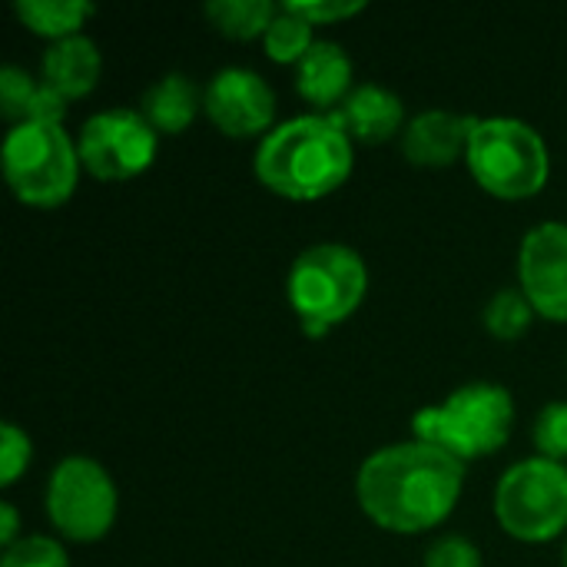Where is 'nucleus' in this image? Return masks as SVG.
Returning a JSON list of instances; mask_svg holds the SVG:
<instances>
[{"instance_id":"1","label":"nucleus","mask_w":567,"mask_h":567,"mask_svg":"<svg viewBox=\"0 0 567 567\" xmlns=\"http://www.w3.org/2000/svg\"><path fill=\"white\" fill-rule=\"evenodd\" d=\"M465 485V462L429 445L399 442L369 455L355 478L362 512L385 532L422 535L442 525Z\"/></svg>"},{"instance_id":"2","label":"nucleus","mask_w":567,"mask_h":567,"mask_svg":"<svg viewBox=\"0 0 567 567\" xmlns=\"http://www.w3.org/2000/svg\"><path fill=\"white\" fill-rule=\"evenodd\" d=\"M259 183L286 199H322L352 176V140L336 113H309L269 130L256 150Z\"/></svg>"},{"instance_id":"3","label":"nucleus","mask_w":567,"mask_h":567,"mask_svg":"<svg viewBox=\"0 0 567 567\" xmlns=\"http://www.w3.org/2000/svg\"><path fill=\"white\" fill-rule=\"evenodd\" d=\"M515 425L512 392L492 382H472L455 389L442 405L422 409L412 419L419 442H429L458 462L495 455Z\"/></svg>"},{"instance_id":"4","label":"nucleus","mask_w":567,"mask_h":567,"mask_svg":"<svg viewBox=\"0 0 567 567\" xmlns=\"http://www.w3.org/2000/svg\"><path fill=\"white\" fill-rule=\"evenodd\" d=\"M369 269L362 256L342 243L309 246L289 269V302L302 329L319 339L332 326L346 322L365 299Z\"/></svg>"},{"instance_id":"5","label":"nucleus","mask_w":567,"mask_h":567,"mask_svg":"<svg viewBox=\"0 0 567 567\" xmlns=\"http://www.w3.org/2000/svg\"><path fill=\"white\" fill-rule=\"evenodd\" d=\"M465 163L475 183L498 199L538 196L551 173L542 133L512 116L478 120L468 140Z\"/></svg>"},{"instance_id":"6","label":"nucleus","mask_w":567,"mask_h":567,"mask_svg":"<svg viewBox=\"0 0 567 567\" xmlns=\"http://www.w3.org/2000/svg\"><path fill=\"white\" fill-rule=\"evenodd\" d=\"M3 173L20 203L53 209L76 189L80 150L60 123H20L3 140Z\"/></svg>"},{"instance_id":"7","label":"nucleus","mask_w":567,"mask_h":567,"mask_svg":"<svg viewBox=\"0 0 567 567\" xmlns=\"http://www.w3.org/2000/svg\"><path fill=\"white\" fill-rule=\"evenodd\" d=\"M498 525L528 545H545L567 528V468L548 458L512 465L495 488Z\"/></svg>"},{"instance_id":"8","label":"nucleus","mask_w":567,"mask_h":567,"mask_svg":"<svg viewBox=\"0 0 567 567\" xmlns=\"http://www.w3.org/2000/svg\"><path fill=\"white\" fill-rule=\"evenodd\" d=\"M47 518L53 528L80 545L100 542L116 522V485L110 472L86 458H63L47 482Z\"/></svg>"},{"instance_id":"9","label":"nucleus","mask_w":567,"mask_h":567,"mask_svg":"<svg viewBox=\"0 0 567 567\" xmlns=\"http://www.w3.org/2000/svg\"><path fill=\"white\" fill-rule=\"evenodd\" d=\"M159 133L146 123L143 113L126 106L103 110L90 116L80 130V163L96 179H133L156 159Z\"/></svg>"},{"instance_id":"10","label":"nucleus","mask_w":567,"mask_h":567,"mask_svg":"<svg viewBox=\"0 0 567 567\" xmlns=\"http://www.w3.org/2000/svg\"><path fill=\"white\" fill-rule=\"evenodd\" d=\"M203 110L219 133L233 140H246L272 126L276 93L256 70L226 66L209 80L203 93Z\"/></svg>"},{"instance_id":"11","label":"nucleus","mask_w":567,"mask_h":567,"mask_svg":"<svg viewBox=\"0 0 567 567\" xmlns=\"http://www.w3.org/2000/svg\"><path fill=\"white\" fill-rule=\"evenodd\" d=\"M522 292L538 316L567 322V226L542 223L535 226L518 252Z\"/></svg>"},{"instance_id":"12","label":"nucleus","mask_w":567,"mask_h":567,"mask_svg":"<svg viewBox=\"0 0 567 567\" xmlns=\"http://www.w3.org/2000/svg\"><path fill=\"white\" fill-rule=\"evenodd\" d=\"M475 116H462L452 110H425L419 113L402 136V153L412 166L442 169L468 153V140L475 130Z\"/></svg>"},{"instance_id":"13","label":"nucleus","mask_w":567,"mask_h":567,"mask_svg":"<svg viewBox=\"0 0 567 567\" xmlns=\"http://www.w3.org/2000/svg\"><path fill=\"white\" fill-rule=\"evenodd\" d=\"M332 113L342 123V130L349 133V140H359L365 146H379V143H389L399 133L405 106H402L399 93H392L389 86L362 83Z\"/></svg>"},{"instance_id":"14","label":"nucleus","mask_w":567,"mask_h":567,"mask_svg":"<svg viewBox=\"0 0 567 567\" xmlns=\"http://www.w3.org/2000/svg\"><path fill=\"white\" fill-rule=\"evenodd\" d=\"M296 86L306 103L319 106L322 113H332L346 103L352 86V60L349 53L332 40H316L312 50L296 66Z\"/></svg>"},{"instance_id":"15","label":"nucleus","mask_w":567,"mask_h":567,"mask_svg":"<svg viewBox=\"0 0 567 567\" xmlns=\"http://www.w3.org/2000/svg\"><path fill=\"white\" fill-rule=\"evenodd\" d=\"M43 83L50 90H56L66 103L70 100H80L86 93H93L96 80H100V70H103V56L96 50V43L83 33L76 37H66V40H56L47 47L43 53Z\"/></svg>"},{"instance_id":"16","label":"nucleus","mask_w":567,"mask_h":567,"mask_svg":"<svg viewBox=\"0 0 567 567\" xmlns=\"http://www.w3.org/2000/svg\"><path fill=\"white\" fill-rule=\"evenodd\" d=\"M203 110V93L186 73H169L143 93V116L156 133H183Z\"/></svg>"},{"instance_id":"17","label":"nucleus","mask_w":567,"mask_h":567,"mask_svg":"<svg viewBox=\"0 0 567 567\" xmlns=\"http://www.w3.org/2000/svg\"><path fill=\"white\" fill-rule=\"evenodd\" d=\"M20 23L47 40H66L76 37L80 27L96 13L90 0H17L13 3Z\"/></svg>"},{"instance_id":"18","label":"nucleus","mask_w":567,"mask_h":567,"mask_svg":"<svg viewBox=\"0 0 567 567\" xmlns=\"http://www.w3.org/2000/svg\"><path fill=\"white\" fill-rule=\"evenodd\" d=\"M206 20L229 40L266 37L279 7L272 0H213L206 3Z\"/></svg>"},{"instance_id":"19","label":"nucleus","mask_w":567,"mask_h":567,"mask_svg":"<svg viewBox=\"0 0 567 567\" xmlns=\"http://www.w3.org/2000/svg\"><path fill=\"white\" fill-rule=\"evenodd\" d=\"M535 316L538 312L522 289H498L485 306V329L502 342H518Z\"/></svg>"},{"instance_id":"20","label":"nucleus","mask_w":567,"mask_h":567,"mask_svg":"<svg viewBox=\"0 0 567 567\" xmlns=\"http://www.w3.org/2000/svg\"><path fill=\"white\" fill-rule=\"evenodd\" d=\"M266 53L276 60V63H296L299 66V60L312 50V23H306L302 17H296V13H289V10H282L279 7V13H276V20H272V27L266 30Z\"/></svg>"},{"instance_id":"21","label":"nucleus","mask_w":567,"mask_h":567,"mask_svg":"<svg viewBox=\"0 0 567 567\" xmlns=\"http://www.w3.org/2000/svg\"><path fill=\"white\" fill-rule=\"evenodd\" d=\"M37 93H40V83L27 70H20V66H3L0 70V113L13 126L30 120Z\"/></svg>"},{"instance_id":"22","label":"nucleus","mask_w":567,"mask_h":567,"mask_svg":"<svg viewBox=\"0 0 567 567\" xmlns=\"http://www.w3.org/2000/svg\"><path fill=\"white\" fill-rule=\"evenodd\" d=\"M535 445L542 458L565 462L567 458V402H551L535 419Z\"/></svg>"},{"instance_id":"23","label":"nucleus","mask_w":567,"mask_h":567,"mask_svg":"<svg viewBox=\"0 0 567 567\" xmlns=\"http://www.w3.org/2000/svg\"><path fill=\"white\" fill-rule=\"evenodd\" d=\"M0 567H70V561H66V551L60 548V542L30 535L3 551Z\"/></svg>"},{"instance_id":"24","label":"nucleus","mask_w":567,"mask_h":567,"mask_svg":"<svg viewBox=\"0 0 567 567\" xmlns=\"http://www.w3.org/2000/svg\"><path fill=\"white\" fill-rule=\"evenodd\" d=\"M279 7L289 10V13H296V17H302L312 27L339 23V20H349V17H355V13L365 10L362 0H286Z\"/></svg>"},{"instance_id":"25","label":"nucleus","mask_w":567,"mask_h":567,"mask_svg":"<svg viewBox=\"0 0 567 567\" xmlns=\"http://www.w3.org/2000/svg\"><path fill=\"white\" fill-rule=\"evenodd\" d=\"M27 465H30V439L7 422L0 429V485H13Z\"/></svg>"},{"instance_id":"26","label":"nucleus","mask_w":567,"mask_h":567,"mask_svg":"<svg viewBox=\"0 0 567 567\" xmlns=\"http://www.w3.org/2000/svg\"><path fill=\"white\" fill-rule=\"evenodd\" d=\"M425 567H482V551L462 535H445L429 548Z\"/></svg>"},{"instance_id":"27","label":"nucleus","mask_w":567,"mask_h":567,"mask_svg":"<svg viewBox=\"0 0 567 567\" xmlns=\"http://www.w3.org/2000/svg\"><path fill=\"white\" fill-rule=\"evenodd\" d=\"M17 525H20L17 508L10 502H0V545H3V551L17 545Z\"/></svg>"},{"instance_id":"28","label":"nucleus","mask_w":567,"mask_h":567,"mask_svg":"<svg viewBox=\"0 0 567 567\" xmlns=\"http://www.w3.org/2000/svg\"><path fill=\"white\" fill-rule=\"evenodd\" d=\"M565 567H567V548H565Z\"/></svg>"}]
</instances>
